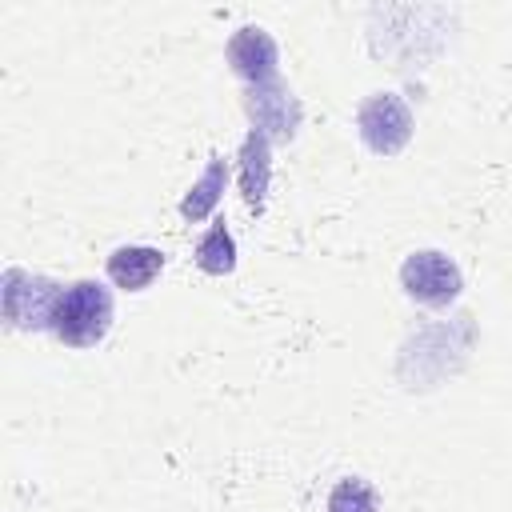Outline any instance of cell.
I'll list each match as a JSON object with an SVG mask.
<instances>
[{
	"label": "cell",
	"instance_id": "obj_11",
	"mask_svg": "<svg viewBox=\"0 0 512 512\" xmlns=\"http://www.w3.org/2000/svg\"><path fill=\"white\" fill-rule=\"evenodd\" d=\"M328 512H380V496H376V488L368 480L344 476L328 492Z\"/></svg>",
	"mask_w": 512,
	"mask_h": 512
},
{
	"label": "cell",
	"instance_id": "obj_1",
	"mask_svg": "<svg viewBox=\"0 0 512 512\" xmlns=\"http://www.w3.org/2000/svg\"><path fill=\"white\" fill-rule=\"evenodd\" d=\"M112 328V292L100 280H72L52 312L48 332L68 348H92Z\"/></svg>",
	"mask_w": 512,
	"mask_h": 512
},
{
	"label": "cell",
	"instance_id": "obj_9",
	"mask_svg": "<svg viewBox=\"0 0 512 512\" xmlns=\"http://www.w3.org/2000/svg\"><path fill=\"white\" fill-rule=\"evenodd\" d=\"M224 180H228V168H224V156H208V168H204V176L192 184V192L180 200V216L184 220H204V216H212L216 212V204H220V192H224Z\"/></svg>",
	"mask_w": 512,
	"mask_h": 512
},
{
	"label": "cell",
	"instance_id": "obj_7",
	"mask_svg": "<svg viewBox=\"0 0 512 512\" xmlns=\"http://www.w3.org/2000/svg\"><path fill=\"white\" fill-rule=\"evenodd\" d=\"M164 272V252L152 244H120L108 256V280L124 292H144Z\"/></svg>",
	"mask_w": 512,
	"mask_h": 512
},
{
	"label": "cell",
	"instance_id": "obj_6",
	"mask_svg": "<svg viewBox=\"0 0 512 512\" xmlns=\"http://www.w3.org/2000/svg\"><path fill=\"white\" fill-rule=\"evenodd\" d=\"M244 112L252 116L256 132H264L268 140H292L296 128H300V116H304L300 100H296L280 80L248 88V92H244Z\"/></svg>",
	"mask_w": 512,
	"mask_h": 512
},
{
	"label": "cell",
	"instance_id": "obj_3",
	"mask_svg": "<svg viewBox=\"0 0 512 512\" xmlns=\"http://www.w3.org/2000/svg\"><path fill=\"white\" fill-rule=\"evenodd\" d=\"M356 128L376 156H396L412 140V108L396 92H372L356 108Z\"/></svg>",
	"mask_w": 512,
	"mask_h": 512
},
{
	"label": "cell",
	"instance_id": "obj_5",
	"mask_svg": "<svg viewBox=\"0 0 512 512\" xmlns=\"http://www.w3.org/2000/svg\"><path fill=\"white\" fill-rule=\"evenodd\" d=\"M224 56H228L232 72H236L240 80H248V88H256V84H272L276 72H280V48H276V40H272L260 24H244V28H236V32L228 36Z\"/></svg>",
	"mask_w": 512,
	"mask_h": 512
},
{
	"label": "cell",
	"instance_id": "obj_2",
	"mask_svg": "<svg viewBox=\"0 0 512 512\" xmlns=\"http://www.w3.org/2000/svg\"><path fill=\"white\" fill-rule=\"evenodd\" d=\"M400 288H404L408 300H416L424 308H448L464 292V276H460V264L448 252L420 248V252L404 256V264H400Z\"/></svg>",
	"mask_w": 512,
	"mask_h": 512
},
{
	"label": "cell",
	"instance_id": "obj_10",
	"mask_svg": "<svg viewBox=\"0 0 512 512\" xmlns=\"http://www.w3.org/2000/svg\"><path fill=\"white\" fill-rule=\"evenodd\" d=\"M196 264H200V272H208V276H228V272L236 268V240H232L224 216H216L212 228L196 240Z\"/></svg>",
	"mask_w": 512,
	"mask_h": 512
},
{
	"label": "cell",
	"instance_id": "obj_8",
	"mask_svg": "<svg viewBox=\"0 0 512 512\" xmlns=\"http://www.w3.org/2000/svg\"><path fill=\"white\" fill-rule=\"evenodd\" d=\"M268 172H272V160H268V136L252 128V132L244 136V144H240V192H244L248 212H264Z\"/></svg>",
	"mask_w": 512,
	"mask_h": 512
},
{
	"label": "cell",
	"instance_id": "obj_4",
	"mask_svg": "<svg viewBox=\"0 0 512 512\" xmlns=\"http://www.w3.org/2000/svg\"><path fill=\"white\" fill-rule=\"evenodd\" d=\"M60 292L64 284H56L52 276L8 268L4 272V320L12 328H48Z\"/></svg>",
	"mask_w": 512,
	"mask_h": 512
}]
</instances>
